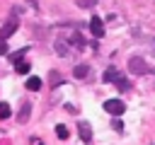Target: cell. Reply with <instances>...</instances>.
<instances>
[{"mask_svg": "<svg viewBox=\"0 0 155 145\" xmlns=\"http://www.w3.org/2000/svg\"><path fill=\"white\" fill-rule=\"evenodd\" d=\"M128 70H131L133 75H148V72H150V65H148L140 56H133V58H128Z\"/></svg>", "mask_w": 155, "mask_h": 145, "instance_id": "obj_1", "label": "cell"}, {"mask_svg": "<svg viewBox=\"0 0 155 145\" xmlns=\"http://www.w3.org/2000/svg\"><path fill=\"white\" fill-rule=\"evenodd\" d=\"M17 27H19V19H17V14H12V17L0 27V39H2V41H7V39L17 31Z\"/></svg>", "mask_w": 155, "mask_h": 145, "instance_id": "obj_2", "label": "cell"}, {"mask_svg": "<svg viewBox=\"0 0 155 145\" xmlns=\"http://www.w3.org/2000/svg\"><path fill=\"white\" fill-rule=\"evenodd\" d=\"M104 111L111 114V116H121V114L126 111V104H124L121 99H107V102H104Z\"/></svg>", "mask_w": 155, "mask_h": 145, "instance_id": "obj_3", "label": "cell"}, {"mask_svg": "<svg viewBox=\"0 0 155 145\" xmlns=\"http://www.w3.org/2000/svg\"><path fill=\"white\" fill-rule=\"evenodd\" d=\"M90 31H92L97 39H102V36H104V22H102L99 17H92V19H90Z\"/></svg>", "mask_w": 155, "mask_h": 145, "instance_id": "obj_4", "label": "cell"}, {"mask_svg": "<svg viewBox=\"0 0 155 145\" xmlns=\"http://www.w3.org/2000/svg\"><path fill=\"white\" fill-rule=\"evenodd\" d=\"M78 130H80V138H82L85 143H90V140H92V128H90V123H87V121H80V123H78Z\"/></svg>", "mask_w": 155, "mask_h": 145, "instance_id": "obj_5", "label": "cell"}, {"mask_svg": "<svg viewBox=\"0 0 155 145\" xmlns=\"http://www.w3.org/2000/svg\"><path fill=\"white\" fill-rule=\"evenodd\" d=\"M29 116H31V104H29V102H24V104H22V109H19V114H17V121H19V123H27V121H29Z\"/></svg>", "mask_w": 155, "mask_h": 145, "instance_id": "obj_6", "label": "cell"}, {"mask_svg": "<svg viewBox=\"0 0 155 145\" xmlns=\"http://www.w3.org/2000/svg\"><path fill=\"white\" fill-rule=\"evenodd\" d=\"M87 75H90V65L80 63V65H75V68H73V77H78V80H85Z\"/></svg>", "mask_w": 155, "mask_h": 145, "instance_id": "obj_7", "label": "cell"}, {"mask_svg": "<svg viewBox=\"0 0 155 145\" xmlns=\"http://www.w3.org/2000/svg\"><path fill=\"white\" fill-rule=\"evenodd\" d=\"M116 75H119V70H116V68H107L102 80H104V82H114V80H116Z\"/></svg>", "mask_w": 155, "mask_h": 145, "instance_id": "obj_8", "label": "cell"}, {"mask_svg": "<svg viewBox=\"0 0 155 145\" xmlns=\"http://www.w3.org/2000/svg\"><path fill=\"white\" fill-rule=\"evenodd\" d=\"M114 85H116V87H119L121 92H126V89L131 87V85H128V80H124V75H121V72L116 75V80H114Z\"/></svg>", "mask_w": 155, "mask_h": 145, "instance_id": "obj_9", "label": "cell"}, {"mask_svg": "<svg viewBox=\"0 0 155 145\" xmlns=\"http://www.w3.org/2000/svg\"><path fill=\"white\" fill-rule=\"evenodd\" d=\"M27 89L39 92V89H41V80H39V77H29V80H27Z\"/></svg>", "mask_w": 155, "mask_h": 145, "instance_id": "obj_10", "label": "cell"}, {"mask_svg": "<svg viewBox=\"0 0 155 145\" xmlns=\"http://www.w3.org/2000/svg\"><path fill=\"white\" fill-rule=\"evenodd\" d=\"M70 44H73L75 48H85V39H82V36H80L78 31H75V34L70 36Z\"/></svg>", "mask_w": 155, "mask_h": 145, "instance_id": "obj_11", "label": "cell"}, {"mask_svg": "<svg viewBox=\"0 0 155 145\" xmlns=\"http://www.w3.org/2000/svg\"><path fill=\"white\" fill-rule=\"evenodd\" d=\"M15 68H17V72H19V75H27V72L31 70V65H29L27 60H19V63H15Z\"/></svg>", "mask_w": 155, "mask_h": 145, "instance_id": "obj_12", "label": "cell"}, {"mask_svg": "<svg viewBox=\"0 0 155 145\" xmlns=\"http://www.w3.org/2000/svg\"><path fill=\"white\" fill-rule=\"evenodd\" d=\"M10 116H12V111H10V104L0 102V118H10Z\"/></svg>", "mask_w": 155, "mask_h": 145, "instance_id": "obj_13", "label": "cell"}, {"mask_svg": "<svg viewBox=\"0 0 155 145\" xmlns=\"http://www.w3.org/2000/svg\"><path fill=\"white\" fill-rule=\"evenodd\" d=\"M56 51H58L61 56H68V46H65V41H63V39H58V41H56Z\"/></svg>", "mask_w": 155, "mask_h": 145, "instance_id": "obj_14", "label": "cell"}, {"mask_svg": "<svg viewBox=\"0 0 155 145\" xmlns=\"http://www.w3.org/2000/svg\"><path fill=\"white\" fill-rule=\"evenodd\" d=\"M56 135H58L61 140H65V138H68V128H65L63 123H58V126H56Z\"/></svg>", "mask_w": 155, "mask_h": 145, "instance_id": "obj_15", "label": "cell"}, {"mask_svg": "<svg viewBox=\"0 0 155 145\" xmlns=\"http://www.w3.org/2000/svg\"><path fill=\"white\" fill-rule=\"evenodd\" d=\"M24 53H27V48H19V51H15V53H10V60H12V63H19V58H22Z\"/></svg>", "mask_w": 155, "mask_h": 145, "instance_id": "obj_16", "label": "cell"}, {"mask_svg": "<svg viewBox=\"0 0 155 145\" xmlns=\"http://www.w3.org/2000/svg\"><path fill=\"white\" fill-rule=\"evenodd\" d=\"M80 2V7H92L94 5V0H78Z\"/></svg>", "mask_w": 155, "mask_h": 145, "instance_id": "obj_17", "label": "cell"}, {"mask_svg": "<svg viewBox=\"0 0 155 145\" xmlns=\"http://www.w3.org/2000/svg\"><path fill=\"white\" fill-rule=\"evenodd\" d=\"M51 77H53V80H51V82H53V85H61V82H63V80H61V75H58V72H51Z\"/></svg>", "mask_w": 155, "mask_h": 145, "instance_id": "obj_18", "label": "cell"}, {"mask_svg": "<svg viewBox=\"0 0 155 145\" xmlns=\"http://www.w3.org/2000/svg\"><path fill=\"white\" fill-rule=\"evenodd\" d=\"M2 53H7V41L0 39V56H2Z\"/></svg>", "mask_w": 155, "mask_h": 145, "instance_id": "obj_19", "label": "cell"}, {"mask_svg": "<svg viewBox=\"0 0 155 145\" xmlns=\"http://www.w3.org/2000/svg\"><path fill=\"white\" fill-rule=\"evenodd\" d=\"M31 2H34V5H36V0H31Z\"/></svg>", "mask_w": 155, "mask_h": 145, "instance_id": "obj_20", "label": "cell"}]
</instances>
